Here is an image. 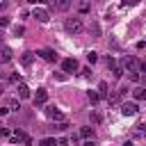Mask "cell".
<instances>
[{"instance_id": "8992f818", "label": "cell", "mask_w": 146, "mask_h": 146, "mask_svg": "<svg viewBox=\"0 0 146 146\" xmlns=\"http://www.w3.org/2000/svg\"><path fill=\"white\" fill-rule=\"evenodd\" d=\"M46 116L48 119H52V121H64V114L55 107V105H50V107H46Z\"/></svg>"}, {"instance_id": "6da1fadb", "label": "cell", "mask_w": 146, "mask_h": 146, "mask_svg": "<svg viewBox=\"0 0 146 146\" xmlns=\"http://www.w3.org/2000/svg\"><path fill=\"white\" fill-rule=\"evenodd\" d=\"M64 30L68 32V34H80L82 32V18H66L64 21Z\"/></svg>"}, {"instance_id": "ffe728a7", "label": "cell", "mask_w": 146, "mask_h": 146, "mask_svg": "<svg viewBox=\"0 0 146 146\" xmlns=\"http://www.w3.org/2000/svg\"><path fill=\"white\" fill-rule=\"evenodd\" d=\"M87 96H89L91 103H98V100H100V94H98V91H87Z\"/></svg>"}, {"instance_id": "7c38bea8", "label": "cell", "mask_w": 146, "mask_h": 146, "mask_svg": "<svg viewBox=\"0 0 146 146\" xmlns=\"http://www.w3.org/2000/svg\"><path fill=\"white\" fill-rule=\"evenodd\" d=\"M18 98H23V100H25V98H30V87H27L25 82H21V84H18Z\"/></svg>"}, {"instance_id": "7402d4cb", "label": "cell", "mask_w": 146, "mask_h": 146, "mask_svg": "<svg viewBox=\"0 0 146 146\" xmlns=\"http://www.w3.org/2000/svg\"><path fill=\"white\" fill-rule=\"evenodd\" d=\"M98 91H100V98L107 96V82H100V84H98Z\"/></svg>"}, {"instance_id": "4dcf8cb0", "label": "cell", "mask_w": 146, "mask_h": 146, "mask_svg": "<svg viewBox=\"0 0 146 146\" xmlns=\"http://www.w3.org/2000/svg\"><path fill=\"white\" fill-rule=\"evenodd\" d=\"M39 2H41V5H43V2H48V0H39Z\"/></svg>"}, {"instance_id": "5b68a950", "label": "cell", "mask_w": 146, "mask_h": 146, "mask_svg": "<svg viewBox=\"0 0 146 146\" xmlns=\"http://www.w3.org/2000/svg\"><path fill=\"white\" fill-rule=\"evenodd\" d=\"M137 112H139L137 103H123V105H121V114H123V116H135Z\"/></svg>"}, {"instance_id": "83f0119b", "label": "cell", "mask_w": 146, "mask_h": 146, "mask_svg": "<svg viewBox=\"0 0 146 146\" xmlns=\"http://www.w3.org/2000/svg\"><path fill=\"white\" fill-rule=\"evenodd\" d=\"M82 75L84 78H91V68H82Z\"/></svg>"}, {"instance_id": "f546056e", "label": "cell", "mask_w": 146, "mask_h": 146, "mask_svg": "<svg viewBox=\"0 0 146 146\" xmlns=\"http://www.w3.org/2000/svg\"><path fill=\"white\" fill-rule=\"evenodd\" d=\"M7 112H9V110H7V107H0V116H5V114H7Z\"/></svg>"}, {"instance_id": "52a82bcc", "label": "cell", "mask_w": 146, "mask_h": 146, "mask_svg": "<svg viewBox=\"0 0 146 146\" xmlns=\"http://www.w3.org/2000/svg\"><path fill=\"white\" fill-rule=\"evenodd\" d=\"M36 55H41V57H43L46 62H55V59H57V52H55L52 48H41V50H39Z\"/></svg>"}, {"instance_id": "d6a6232c", "label": "cell", "mask_w": 146, "mask_h": 146, "mask_svg": "<svg viewBox=\"0 0 146 146\" xmlns=\"http://www.w3.org/2000/svg\"><path fill=\"white\" fill-rule=\"evenodd\" d=\"M0 94H2V84H0Z\"/></svg>"}, {"instance_id": "e0dca14e", "label": "cell", "mask_w": 146, "mask_h": 146, "mask_svg": "<svg viewBox=\"0 0 146 146\" xmlns=\"http://www.w3.org/2000/svg\"><path fill=\"white\" fill-rule=\"evenodd\" d=\"M144 135H146V123L135 125V137H144Z\"/></svg>"}, {"instance_id": "d4e9b609", "label": "cell", "mask_w": 146, "mask_h": 146, "mask_svg": "<svg viewBox=\"0 0 146 146\" xmlns=\"http://www.w3.org/2000/svg\"><path fill=\"white\" fill-rule=\"evenodd\" d=\"M80 11H89V2H80Z\"/></svg>"}, {"instance_id": "277c9868", "label": "cell", "mask_w": 146, "mask_h": 146, "mask_svg": "<svg viewBox=\"0 0 146 146\" xmlns=\"http://www.w3.org/2000/svg\"><path fill=\"white\" fill-rule=\"evenodd\" d=\"M32 16H34L39 23H48V21H50V14H48V9H43V7H34Z\"/></svg>"}, {"instance_id": "9a60e30c", "label": "cell", "mask_w": 146, "mask_h": 146, "mask_svg": "<svg viewBox=\"0 0 146 146\" xmlns=\"http://www.w3.org/2000/svg\"><path fill=\"white\" fill-rule=\"evenodd\" d=\"M59 141L57 139H52V137H43L41 141H39V146H57Z\"/></svg>"}, {"instance_id": "44dd1931", "label": "cell", "mask_w": 146, "mask_h": 146, "mask_svg": "<svg viewBox=\"0 0 146 146\" xmlns=\"http://www.w3.org/2000/svg\"><path fill=\"white\" fill-rule=\"evenodd\" d=\"M23 34H25V27L23 25H16L14 27V36H23Z\"/></svg>"}, {"instance_id": "4316f807", "label": "cell", "mask_w": 146, "mask_h": 146, "mask_svg": "<svg viewBox=\"0 0 146 146\" xmlns=\"http://www.w3.org/2000/svg\"><path fill=\"white\" fill-rule=\"evenodd\" d=\"M7 25H9V18H0V30L7 27Z\"/></svg>"}, {"instance_id": "5bb4252c", "label": "cell", "mask_w": 146, "mask_h": 146, "mask_svg": "<svg viewBox=\"0 0 146 146\" xmlns=\"http://www.w3.org/2000/svg\"><path fill=\"white\" fill-rule=\"evenodd\" d=\"M125 94H128V89H125V87H121V89H119V91H116V94H114V96L110 98V103H119V100H121V98H123Z\"/></svg>"}, {"instance_id": "9c48e42d", "label": "cell", "mask_w": 146, "mask_h": 146, "mask_svg": "<svg viewBox=\"0 0 146 146\" xmlns=\"http://www.w3.org/2000/svg\"><path fill=\"white\" fill-rule=\"evenodd\" d=\"M52 7L57 11H68L71 9V0H52Z\"/></svg>"}, {"instance_id": "7a4b0ae2", "label": "cell", "mask_w": 146, "mask_h": 146, "mask_svg": "<svg viewBox=\"0 0 146 146\" xmlns=\"http://www.w3.org/2000/svg\"><path fill=\"white\" fill-rule=\"evenodd\" d=\"M121 66H123L128 73H135V71H139V62H137L132 55H125V57L121 59Z\"/></svg>"}, {"instance_id": "2e32d148", "label": "cell", "mask_w": 146, "mask_h": 146, "mask_svg": "<svg viewBox=\"0 0 146 146\" xmlns=\"http://www.w3.org/2000/svg\"><path fill=\"white\" fill-rule=\"evenodd\" d=\"M80 135H82L84 139H91V137H94V128H89V125H84V128L80 130Z\"/></svg>"}, {"instance_id": "ba28073f", "label": "cell", "mask_w": 146, "mask_h": 146, "mask_svg": "<svg viewBox=\"0 0 146 146\" xmlns=\"http://www.w3.org/2000/svg\"><path fill=\"white\" fill-rule=\"evenodd\" d=\"M46 100H48V91H46L43 87H39V89H36V96H34V105H43Z\"/></svg>"}, {"instance_id": "8fae6325", "label": "cell", "mask_w": 146, "mask_h": 146, "mask_svg": "<svg viewBox=\"0 0 146 146\" xmlns=\"http://www.w3.org/2000/svg\"><path fill=\"white\" fill-rule=\"evenodd\" d=\"M89 34H91L94 39H100V25H98L96 21H91V23H89Z\"/></svg>"}, {"instance_id": "30bf717a", "label": "cell", "mask_w": 146, "mask_h": 146, "mask_svg": "<svg viewBox=\"0 0 146 146\" xmlns=\"http://www.w3.org/2000/svg\"><path fill=\"white\" fill-rule=\"evenodd\" d=\"M11 59V50L7 46H0V64H7Z\"/></svg>"}, {"instance_id": "cb8c5ba5", "label": "cell", "mask_w": 146, "mask_h": 146, "mask_svg": "<svg viewBox=\"0 0 146 146\" xmlns=\"http://www.w3.org/2000/svg\"><path fill=\"white\" fill-rule=\"evenodd\" d=\"M121 2H123V5H130V7H135V5H139L141 0H121Z\"/></svg>"}, {"instance_id": "3957f363", "label": "cell", "mask_w": 146, "mask_h": 146, "mask_svg": "<svg viewBox=\"0 0 146 146\" xmlns=\"http://www.w3.org/2000/svg\"><path fill=\"white\" fill-rule=\"evenodd\" d=\"M62 68H64V73H75V71L80 68V64H78L75 57H68V59L62 62Z\"/></svg>"}, {"instance_id": "d6986e66", "label": "cell", "mask_w": 146, "mask_h": 146, "mask_svg": "<svg viewBox=\"0 0 146 146\" xmlns=\"http://www.w3.org/2000/svg\"><path fill=\"white\" fill-rule=\"evenodd\" d=\"M96 59H98V52H96V50H89V52H87V62H89V64H94Z\"/></svg>"}, {"instance_id": "603a6c76", "label": "cell", "mask_w": 146, "mask_h": 146, "mask_svg": "<svg viewBox=\"0 0 146 146\" xmlns=\"http://www.w3.org/2000/svg\"><path fill=\"white\" fill-rule=\"evenodd\" d=\"M23 64H25V66L32 64V52H25V55H23Z\"/></svg>"}, {"instance_id": "ac0fdd59", "label": "cell", "mask_w": 146, "mask_h": 146, "mask_svg": "<svg viewBox=\"0 0 146 146\" xmlns=\"http://www.w3.org/2000/svg\"><path fill=\"white\" fill-rule=\"evenodd\" d=\"M105 64H107V68H112V71L116 68V59H114L112 55H107V57H105Z\"/></svg>"}, {"instance_id": "4fadbf2b", "label": "cell", "mask_w": 146, "mask_h": 146, "mask_svg": "<svg viewBox=\"0 0 146 146\" xmlns=\"http://www.w3.org/2000/svg\"><path fill=\"white\" fill-rule=\"evenodd\" d=\"M132 98H135V100H146V89H144V87H137V89L132 91Z\"/></svg>"}, {"instance_id": "1f68e13d", "label": "cell", "mask_w": 146, "mask_h": 146, "mask_svg": "<svg viewBox=\"0 0 146 146\" xmlns=\"http://www.w3.org/2000/svg\"><path fill=\"white\" fill-rule=\"evenodd\" d=\"M27 2H39V0H27Z\"/></svg>"}, {"instance_id": "f1b7e54d", "label": "cell", "mask_w": 146, "mask_h": 146, "mask_svg": "<svg viewBox=\"0 0 146 146\" xmlns=\"http://www.w3.org/2000/svg\"><path fill=\"white\" fill-rule=\"evenodd\" d=\"M82 146H96V141H94V139H84V144H82Z\"/></svg>"}, {"instance_id": "484cf974", "label": "cell", "mask_w": 146, "mask_h": 146, "mask_svg": "<svg viewBox=\"0 0 146 146\" xmlns=\"http://www.w3.org/2000/svg\"><path fill=\"white\" fill-rule=\"evenodd\" d=\"M112 73H114V78H121V75H123V71H121V68H119V66H116V68H114V71H112Z\"/></svg>"}]
</instances>
